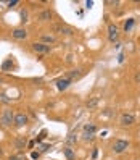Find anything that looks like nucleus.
<instances>
[{"label": "nucleus", "instance_id": "nucleus-1", "mask_svg": "<svg viewBox=\"0 0 140 160\" xmlns=\"http://www.w3.org/2000/svg\"><path fill=\"white\" fill-rule=\"evenodd\" d=\"M0 123L3 126H10L12 123H15V113L13 110H3L0 115Z\"/></svg>", "mask_w": 140, "mask_h": 160}, {"label": "nucleus", "instance_id": "nucleus-2", "mask_svg": "<svg viewBox=\"0 0 140 160\" xmlns=\"http://www.w3.org/2000/svg\"><path fill=\"white\" fill-rule=\"evenodd\" d=\"M32 50L35 53H39V55H47V53H50V45L49 44H44V42H34L32 44Z\"/></svg>", "mask_w": 140, "mask_h": 160}, {"label": "nucleus", "instance_id": "nucleus-3", "mask_svg": "<svg viewBox=\"0 0 140 160\" xmlns=\"http://www.w3.org/2000/svg\"><path fill=\"white\" fill-rule=\"evenodd\" d=\"M127 147H129V141H126V139H116L113 144V150L116 154H123Z\"/></svg>", "mask_w": 140, "mask_h": 160}, {"label": "nucleus", "instance_id": "nucleus-4", "mask_svg": "<svg viewBox=\"0 0 140 160\" xmlns=\"http://www.w3.org/2000/svg\"><path fill=\"white\" fill-rule=\"evenodd\" d=\"M95 131H97V126L93 125V123H89L84 126V139L86 141H92L93 139V134H95Z\"/></svg>", "mask_w": 140, "mask_h": 160}, {"label": "nucleus", "instance_id": "nucleus-5", "mask_svg": "<svg viewBox=\"0 0 140 160\" xmlns=\"http://www.w3.org/2000/svg\"><path fill=\"white\" fill-rule=\"evenodd\" d=\"M119 37V28L116 24H108V39L111 42H116Z\"/></svg>", "mask_w": 140, "mask_h": 160}, {"label": "nucleus", "instance_id": "nucleus-6", "mask_svg": "<svg viewBox=\"0 0 140 160\" xmlns=\"http://www.w3.org/2000/svg\"><path fill=\"white\" fill-rule=\"evenodd\" d=\"M52 29H53L55 32H58V34H66V36L72 34V29H71V28L64 26V24H53Z\"/></svg>", "mask_w": 140, "mask_h": 160}, {"label": "nucleus", "instance_id": "nucleus-7", "mask_svg": "<svg viewBox=\"0 0 140 160\" xmlns=\"http://www.w3.org/2000/svg\"><path fill=\"white\" fill-rule=\"evenodd\" d=\"M135 123V117L132 113H123L121 115V125L123 126H130Z\"/></svg>", "mask_w": 140, "mask_h": 160}, {"label": "nucleus", "instance_id": "nucleus-8", "mask_svg": "<svg viewBox=\"0 0 140 160\" xmlns=\"http://www.w3.org/2000/svg\"><path fill=\"white\" fill-rule=\"evenodd\" d=\"M27 115H24V113H16L15 115V126H18V128H21V126H24V125H27Z\"/></svg>", "mask_w": 140, "mask_h": 160}, {"label": "nucleus", "instance_id": "nucleus-9", "mask_svg": "<svg viewBox=\"0 0 140 160\" xmlns=\"http://www.w3.org/2000/svg\"><path fill=\"white\" fill-rule=\"evenodd\" d=\"M71 82H72V81H71L69 78H61V79H58V81H57V89H58V91H64V89H68Z\"/></svg>", "mask_w": 140, "mask_h": 160}, {"label": "nucleus", "instance_id": "nucleus-10", "mask_svg": "<svg viewBox=\"0 0 140 160\" xmlns=\"http://www.w3.org/2000/svg\"><path fill=\"white\" fill-rule=\"evenodd\" d=\"M12 36L15 37V39H26V36H27V32H26V29L24 28H16V29H13V32H12Z\"/></svg>", "mask_w": 140, "mask_h": 160}, {"label": "nucleus", "instance_id": "nucleus-11", "mask_svg": "<svg viewBox=\"0 0 140 160\" xmlns=\"http://www.w3.org/2000/svg\"><path fill=\"white\" fill-rule=\"evenodd\" d=\"M26 146H27V139H26L24 136H20V138H18V139L15 141V147H16L18 150H20V152H23Z\"/></svg>", "mask_w": 140, "mask_h": 160}, {"label": "nucleus", "instance_id": "nucleus-12", "mask_svg": "<svg viewBox=\"0 0 140 160\" xmlns=\"http://www.w3.org/2000/svg\"><path fill=\"white\" fill-rule=\"evenodd\" d=\"M39 21H50L52 18H53V13L50 12V10H44V12H40L39 13Z\"/></svg>", "mask_w": 140, "mask_h": 160}, {"label": "nucleus", "instance_id": "nucleus-13", "mask_svg": "<svg viewBox=\"0 0 140 160\" xmlns=\"http://www.w3.org/2000/svg\"><path fill=\"white\" fill-rule=\"evenodd\" d=\"M63 154H64V157H66L68 160H74V158H76V154H74V150L71 149V146H64L63 147Z\"/></svg>", "mask_w": 140, "mask_h": 160}, {"label": "nucleus", "instance_id": "nucleus-14", "mask_svg": "<svg viewBox=\"0 0 140 160\" xmlns=\"http://www.w3.org/2000/svg\"><path fill=\"white\" fill-rule=\"evenodd\" d=\"M98 103H100V97L95 96V97H92L90 100H87V108H95Z\"/></svg>", "mask_w": 140, "mask_h": 160}, {"label": "nucleus", "instance_id": "nucleus-15", "mask_svg": "<svg viewBox=\"0 0 140 160\" xmlns=\"http://www.w3.org/2000/svg\"><path fill=\"white\" fill-rule=\"evenodd\" d=\"M134 23H135V21H134V18H129V20L124 23V31H126V32H129V31L134 28Z\"/></svg>", "mask_w": 140, "mask_h": 160}, {"label": "nucleus", "instance_id": "nucleus-16", "mask_svg": "<svg viewBox=\"0 0 140 160\" xmlns=\"http://www.w3.org/2000/svg\"><path fill=\"white\" fill-rule=\"evenodd\" d=\"M13 68V63H12V58H8V60H5L3 62V65H2V70L3 71H8V70H12Z\"/></svg>", "mask_w": 140, "mask_h": 160}, {"label": "nucleus", "instance_id": "nucleus-17", "mask_svg": "<svg viewBox=\"0 0 140 160\" xmlns=\"http://www.w3.org/2000/svg\"><path fill=\"white\" fill-rule=\"evenodd\" d=\"M42 42H44V44H47V42L52 44V42H55V37H53V36H49V34H44V36H42Z\"/></svg>", "mask_w": 140, "mask_h": 160}, {"label": "nucleus", "instance_id": "nucleus-18", "mask_svg": "<svg viewBox=\"0 0 140 160\" xmlns=\"http://www.w3.org/2000/svg\"><path fill=\"white\" fill-rule=\"evenodd\" d=\"M76 141H77L76 136H74V134H69L68 139H66V144H68V146H72V144H76Z\"/></svg>", "mask_w": 140, "mask_h": 160}, {"label": "nucleus", "instance_id": "nucleus-19", "mask_svg": "<svg viewBox=\"0 0 140 160\" xmlns=\"http://www.w3.org/2000/svg\"><path fill=\"white\" fill-rule=\"evenodd\" d=\"M0 100H2L3 103H10V102H12L10 99H8V97L5 96V94H0Z\"/></svg>", "mask_w": 140, "mask_h": 160}, {"label": "nucleus", "instance_id": "nucleus-20", "mask_svg": "<svg viewBox=\"0 0 140 160\" xmlns=\"http://www.w3.org/2000/svg\"><path fill=\"white\" fill-rule=\"evenodd\" d=\"M134 79H135V82H138V84H140V71H137V73H135Z\"/></svg>", "mask_w": 140, "mask_h": 160}, {"label": "nucleus", "instance_id": "nucleus-21", "mask_svg": "<svg viewBox=\"0 0 140 160\" xmlns=\"http://www.w3.org/2000/svg\"><path fill=\"white\" fill-rule=\"evenodd\" d=\"M10 160H24L21 155H13V157H10Z\"/></svg>", "mask_w": 140, "mask_h": 160}, {"label": "nucleus", "instance_id": "nucleus-22", "mask_svg": "<svg viewBox=\"0 0 140 160\" xmlns=\"http://www.w3.org/2000/svg\"><path fill=\"white\" fill-rule=\"evenodd\" d=\"M45 134H47V133H45V131H42V133H40V136H39V138H37V141H42V139L45 138Z\"/></svg>", "mask_w": 140, "mask_h": 160}, {"label": "nucleus", "instance_id": "nucleus-23", "mask_svg": "<svg viewBox=\"0 0 140 160\" xmlns=\"http://www.w3.org/2000/svg\"><path fill=\"white\" fill-rule=\"evenodd\" d=\"M49 147H50L49 144H42V146H40V150H42V152H44V150H47V149H49Z\"/></svg>", "mask_w": 140, "mask_h": 160}, {"label": "nucleus", "instance_id": "nucleus-24", "mask_svg": "<svg viewBox=\"0 0 140 160\" xmlns=\"http://www.w3.org/2000/svg\"><path fill=\"white\" fill-rule=\"evenodd\" d=\"M97 154H98V152H97V149H95V150H93V154H92V160L97 158Z\"/></svg>", "mask_w": 140, "mask_h": 160}, {"label": "nucleus", "instance_id": "nucleus-25", "mask_svg": "<svg viewBox=\"0 0 140 160\" xmlns=\"http://www.w3.org/2000/svg\"><path fill=\"white\" fill-rule=\"evenodd\" d=\"M31 157H32V158H37V157H39V152H32Z\"/></svg>", "mask_w": 140, "mask_h": 160}, {"label": "nucleus", "instance_id": "nucleus-26", "mask_svg": "<svg viewBox=\"0 0 140 160\" xmlns=\"http://www.w3.org/2000/svg\"><path fill=\"white\" fill-rule=\"evenodd\" d=\"M2 154H3V150H2V149H0V155H2Z\"/></svg>", "mask_w": 140, "mask_h": 160}]
</instances>
